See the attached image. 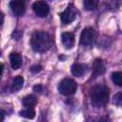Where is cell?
<instances>
[{
	"label": "cell",
	"instance_id": "cell-2",
	"mask_svg": "<svg viewBox=\"0 0 122 122\" xmlns=\"http://www.w3.org/2000/svg\"><path fill=\"white\" fill-rule=\"evenodd\" d=\"M109 88L105 85L98 84L93 86L90 91V98L92 104L96 108H103L109 100Z\"/></svg>",
	"mask_w": 122,
	"mask_h": 122
},
{
	"label": "cell",
	"instance_id": "cell-9",
	"mask_svg": "<svg viewBox=\"0 0 122 122\" xmlns=\"http://www.w3.org/2000/svg\"><path fill=\"white\" fill-rule=\"evenodd\" d=\"M106 71V67H105V64L103 62L102 59H95L93 64H92V75L93 77H97V76H100L102 75Z\"/></svg>",
	"mask_w": 122,
	"mask_h": 122
},
{
	"label": "cell",
	"instance_id": "cell-17",
	"mask_svg": "<svg viewBox=\"0 0 122 122\" xmlns=\"http://www.w3.org/2000/svg\"><path fill=\"white\" fill-rule=\"evenodd\" d=\"M113 104L116 106H122V92H117L113 95Z\"/></svg>",
	"mask_w": 122,
	"mask_h": 122
},
{
	"label": "cell",
	"instance_id": "cell-7",
	"mask_svg": "<svg viewBox=\"0 0 122 122\" xmlns=\"http://www.w3.org/2000/svg\"><path fill=\"white\" fill-rule=\"evenodd\" d=\"M10 8L14 15L21 16L25 13V10H26L25 0H12L10 3Z\"/></svg>",
	"mask_w": 122,
	"mask_h": 122
},
{
	"label": "cell",
	"instance_id": "cell-10",
	"mask_svg": "<svg viewBox=\"0 0 122 122\" xmlns=\"http://www.w3.org/2000/svg\"><path fill=\"white\" fill-rule=\"evenodd\" d=\"M61 41L66 49H71L74 45V35L71 32H63L61 35Z\"/></svg>",
	"mask_w": 122,
	"mask_h": 122
},
{
	"label": "cell",
	"instance_id": "cell-13",
	"mask_svg": "<svg viewBox=\"0 0 122 122\" xmlns=\"http://www.w3.org/2000/svg\"><path fill=\"white\" fill-rule=\"evenodd\" d=\"M22 104L25 107H34L37 104V98L34 95H27L22 99Z\"/></svg>",
	"mask_w": 122,
	"mask_h": 122
},
{
	"label": "cell",
	"instance_id": "cell-18",
	"mask_svg": "<svg viewBox=\"0 0 122 122\" xmlns=\"http://www.w3.org/2000/svg\"><path fill=\"white\" fill-rule=\"evenodd\" d=\"M42 69H43V68H42L41 65H33V66H31V67L30 68V71L32 73H37V72L41 71Z\"/></svg>",
	"mask_w": 122,
	"mask_h": 122
},
{
	"label": "cell",
	"instance_id": "cell-6",
	"mask_svg": "<svg viewBox=\"0 0 122 122\" xmlns=\"http://www.w3.org/2000/svg\"><path fill=\"white\" fill-rule=\"evenodd\" d=\"M34 13L39 17H46L50 12V7L45 1H36L32 5Z\"/></svg>",
	"mask_w": 122,
	"mask_h": 122
},
{
	"label": "cell",
	"instance_id": "cell-16",
	"mask_svg": "<svg viewBox=\"0 0 122 122\" xmlns=\"http://www.w3.org/2000/svg\"><path fill=\"white\" fill-rule=\"evenodd\" d=\"M112 78L113 83L118 86V87H122V71H114L112 74Z\"/></svg>",
	"mask_w": 122,
	"mask_h": 122
},
{
	"label": "cell",
	"instance_id": "cell-3",
	"mask_svg": "<svg viewBox=\"0 0 122 122\" xmlns=\"http://www.w3.org/2000/svg\"><path fill=\"white\" fill-rule=\"evenodd\" d=\"M96 40V31L92 28H86L80 34V45L84 47H91Z\"/></svg>",
	"mask_w": 122,
	"mask_h": 122
},
{
	"label": "cell",
	"instance_id": "cell-1",
	"mask_svg": "<svg viewBox=\"0 0 122 122\" xmlns=\"http://www.w3.org/2000/svg\"><path fill=\"white\" fill-rule=\"evenodd\" d=\"M30 44L34 51L45 52L52 46V38L48 32L38 30L32 33Z\"/></svg>",
	"mask_w": 122,
	"mask_h": 122
},
{
	"label": "cell",
	"instance_id": "cell-5",
	"mask_svg": "<svg viewBox=\"0 0 122 122\" xmlns=\"http://www.w3.org/2000/svg\"><path fill=\"white\" fill-rule=\"evenodd\" d=\"M77 9L72 5V4H69L68 7L66 8V10L60 13V19L61 22L64 25H68L71 24L72 21L75 20L76 16H77Z\"/></svg>",
	"mask_w": 122,
	"mask_h": 122
},
{
	"label": "cell",
	"instance_id": "cell-12",
	"mask_svg": "<svg viewBox=\"0 0 122 122\" xmlns=\"http://www.w3.org/2000/svg\"><path fill=\"white\" fill-rule=\"evenodd\" d=\"M23 85H24V78L20 75H17L13 78L10 85V89L12 92H16V91H19L23 87Z\"/></svg>",
	"mask_w": 122,
	"mask_h": 122
},
{
	"label": "cell",
	"instance_id": "cell-8",
	"mask_svg": "<svg viewBox=\"0 0 122 122\" xmlns=\"http://www.w3.org/2000/svg\"><path fill=\"white\" fill-rule=\"evenodd\" d=\"M71 73L76 76V77H82L83 75H85L88 71H89V67L86 64H82V63H77V64H73L71 68Z\"/></svg>",
	"mask_w": 122,
	"mask_h": 122
},
{
	"label": "cell",
	"instance_id": "cell-19",
	"mask_svg": "<svg viewBox=\"0 0 122 122\" xmlns=\"http://www.w3.org/2000/svg\"><path fill=\"white\" fill-rule=\"evenodd\" d=\"M33 91L36 92H41L43 91V86L40 85V84H37V85H35L33 87Z\"/></svg>",
	"mask_w": 122,
	"mask_h": 122
},
{
	"label": "cell",
	"instance_id": "cell-14",
	"mask_svg": "<svg viewBox=\"0 0 122 122\" xmlns=\"http://www.w3.org/2000/svg\"><path fill=\"white\" fill-rule=\"evenodd\" d=\"M19 114H20L21 116L25 117V118L32 119V118H34V116H35V111L33 110L32 107H26V109L23 110V111H21V112H19Z\"/></svg>",
	"mask_w": 122,
	"mask_h": 122
},
{
	"label": "cell",
	"instance_id": "cell-11",
	"mask_svg": "<svg viewBox=\"0 0 122 122\" xmlns=\"http://www.w3.org/2000/svg\"><path fill=\"white\" fill-rule=\"evenodd\" d=\"M10 66L13 70H18L22 66V57L17 52H11L10 54Z\"/></svg>",
	"mask_w": 122,
	"mask_h": 122
},
{
	"label": "cell",
	"instance_id": "cell-15",
	"mask_svg": "<svg viewBox=\"0 0 122 122\" xmlns=\"http://www.w3.org/2000/svg\"><path fill=\"white\" fill-rule=\"evenodd\" d=\"M99 3V0H84L83 4H84V8L87 10H93L97 8Z\"/></svg>",
	"mask_w": 122,
	"mask_h": 122
},
{
	"label": "cell",
	"instance_id": "cell-4",
	"mask_svg": "<svg viewBox=\"0 0 122 122\" xmlns=\"http://www.w3.org/2000/svg\"><path fill=\"white\" fill-rule=\"evenodd\" d=\"M77 90V84L75 81L70 78L63 79L58 85V92L64 95H71L75 93Z\"/></svg>",
	"mask_w": 122,
	"mask_h": 122
}]
</instances>
